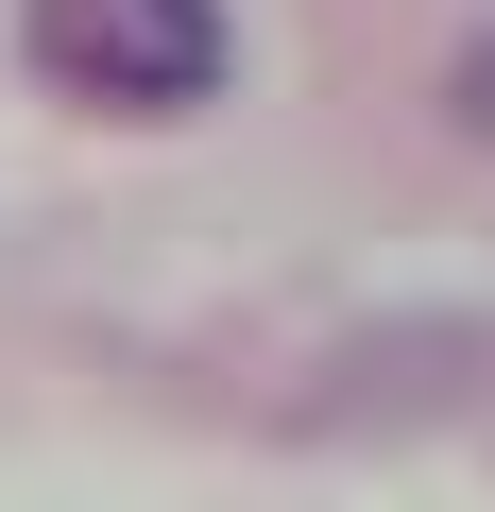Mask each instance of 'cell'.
Returning <instances> with one entry per match:
<instances>
[{
	"label": "cell",
	"mask_w": 495,
	"mask_h": 512,
	"mask_svg": "<svg viewBox=\"0 0 495 512\" xmlns=\"http://www.w3.org/2000/svg\"><path fill=\"white\" fill-rule=\"evenodd\" d=\"M18 69L69 120H205L239 69L222 0H18Z\"/></svg>",
	"instance_id": "1"
}]
</instances>
